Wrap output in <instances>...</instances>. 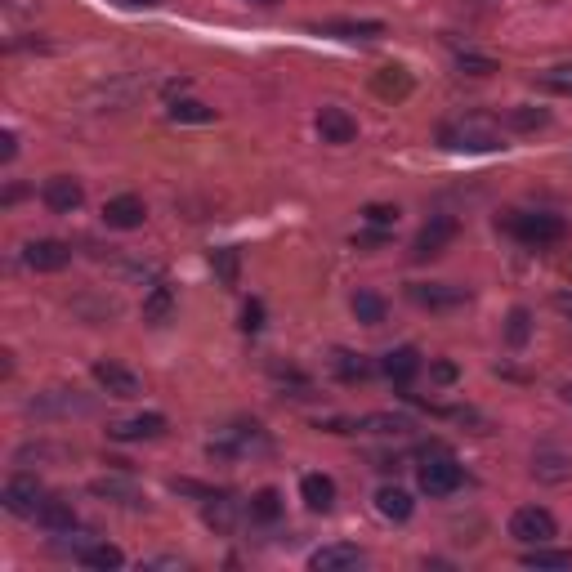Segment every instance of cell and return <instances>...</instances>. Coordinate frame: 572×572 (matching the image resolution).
I'll use <instances>...</instances> for the list:
<instances>
[{
	"instance_id": "cell-43",
	"label": "cell",
	"mask_w": 572,
	"mask_h": 572,
	"mask_svg": "<svg viewBox=\"0 0 572 572\" xmlns=\"http://www.w3.org/2000/svg\"><path fill=\"white\" fill-rule=\"evenodd\" d=\"M385 242H389V228H371V233H358L354 237L358 251H376V246H385Z\"/></svg>"
},
{
	"instance_id": "cell-39",
	"label": "cell",
	"mask_w": 572,
	"mask_h": 572,
	"mask_svg": "<svg viewBox=\"0 0 572 572\" xmlns=\"http://www.w3.org/2000/svg\"><path fill=\"white\" fill-rule=\"evenodd\" d=\"M456 380H461V367H456V362H447V358L429 362V385H456Z\"/></svg>"
},
{
	"instance_id": "cell-18",
	"label": "cell",
	"mask_w": 572,
	"mask_h": 572,
	"mask_svg": "<svg viewBox=\"0 0 572 572\" xmlns=\"http://www.w3.org/2000/svg\"><path fill=\"white\" fill-rule=\"evenodd\" d=\"M313 126H318L322 143H336V148H345V143H354V139H358V121L349 117L345 108H322Z\"/></svg>"
},
{
	"instance_id": "cell-42",
	"label": "cell",
	"mask_w": 572,
	"mask_h": 572,
	"mask_svg": "<svg viewBox=\"0 0 572 572\" xmlns=\"http://www.w3.org/2000/svg\"><path fill=\"white\" fill-rule=\"evenodd\" d=\"M264 327V304L260 300H246L242 309V331H260Z\"/></svg>"
},
{
	"instance_id": "cell-25",
	"label": "cell",
	"mask_w": 572,
	"mask_h": 572,
	"mask_svg": "<svg viewBox=\"0 0 572 572\" xmlns=\"http://www.w3.org/2000/svg\"><path fill=\"white\" fill-rule=\"evenodd\" d=\"M166 117L175 121V126H211V121H215V108H206L202 99H188V94H179V99H170Z\"/></svg>"
},
{
	"instance_id": "cell-24",
	"label": "cell",
	"mask_w": 572,
	"mask_h": 572,
	"mask_svg": "<svg viewBox=\"0 0 572 572\" xmlns=\"http://www.w3.org/2000/svg\"><path fill=\"white\" fill-rule=\"evenodd\" d=\"M170 318H175V291H170L166 282H157L143 295V322H148V327H166Z\"/></svg>"
},
{
	"instance_id": "cell-7",
	"label": "cell",
	"mask_w": 572,
	"mask_h": 572,
	"mask_svg": "<svg viewBox=\"0 0 572 572\" xmlns=\"http://www.w3.org/2000/svg\"><path fill=\"white\" fill-rule=\"evenodd\" d=\"M407 300L421 304L429 313H443V309H461V304L470 300V291H465V286H452V282H412L407 286Z\"/></svg>"
},
{
	"instance_id": "cell-37",
	"label": "cell",
	"mask_w": 572,
	"mask_h": 572,
	"mask_svg": "<svg viewBox=\"0 0 572 572\" xmlns=\"http://www.w3.org/2000/svg\"><path fill=\"white\" fill-rule=\"evenodd\" d=\"M541 85H546L550 94H564V99H572V63H559V68H550V72H541L537 76Z\"/></svg>"
},
{
	"instance_id": "cell-11",
	"label": "cell",
	"mask_w": 572,
	"mask_h": 572,
	"mask_svg": "<svg viewBox=\"0 0 572 572\" xmlns=\"http://www.w3.org/2000/svg\"><path fill=\"white\" fill-rule=\"evenodd\" d=\"M143 219H148V206L135 193H121L103 202V224L117 228V233H135V228H143Z\"/></svg>"
},
{
	"instance_id": "cell-28",
	"label": "cell",
	"mask_w": 572,
	"mask_h": 572,
	"mask_svg": "<svg viewBox=\"0 0 572 572\" xmlns=\"http://www.w3.org/2000/svg\"><path fill=\"white\" fill-rule=\"evenodd\" d=\"M331 367H336V376L345 380V385H362V380H371V371H376L362 354H354V349H336Z\"/></svg>"
},
{
	"instance_id": "cell-1",
	"label": "cell",
	"mask_w": 572,
	"mask_h": 572,
	"mask_svg": "<svg viewBox=\"0 0 572 572\" xmlns=\"http://www.w3.org/2000/svg\"><path fill=\"white\" fill-rule=\"evenodd\" d=\"M416 483H421V492H425V497L443 501V497H452V492H461L465 470H461V465H456V456L447 452L443 443H429V447H421V465H416Z\"/></svg>"
},
{
	"instance_id": "cell-41",
	"label": "cell",
	"mask_w": 572,
	"mask_h": 572,
	"mask_svg": "<svg viewBox=\"0 0 572 572\" xmlns=\"http://www.w3.org/2000/svg\"><path fill=\"white\" fill-rule=\"evenodd\" d=\"M170 492H179V497H202V501L215 497L211 488H202V483H193V479H170Z\"/></svg>"
},
{
	"instance_id": "cell-48",
	"label": "cell",
	"mask_w": 572,
	"mask_h": 572,
	"mask_svg": "<svg viewBox=\"0 0 572 572\" xmlns=\"http://www.w3.org/2000/svg\"><path fill=\"white\" fill-rule=\"evenodd\" d=\"M246 5H260V9H269V5H278V0H246Z\"/></svg>"
},
{
	"instance_id": "cell-5",
	"label": "cell",
	"mask_w": 572,
	"mask_h": 572,
	"mask_svg": "<svg viewBox=\"0 0 572 572\" xmlns=\"http://www.w3.org/2000/svg\"><path fill=\"white\" fill-rule=\"evenodd\" d=\"M456 233H461L456 215H429L425 224H421V233H416V242H412V260H416V264L438 260V255H443L447 246L456 242Z\"/></svg>"
},
{
	"instance_id": "cell-26",
	"label": "cell",
	"mask_w": 572,
	"mask_h": 572,
	"mask_svg": "<svg viewBox=\"0 0 572 572\" xmlns=\"http://www.w3.org/2000/svg\"><path fill=\"white\" fill-rule=\"evenodd\" d=\"M76 564L112 572V568H121V564H126V555H121L117 546H108V541H85V546L76 550Z\"/></svg>"
},
{
	"instance_id": "cell-38",
	"label": "cell",
	"mask_w": 572,
	"mask_h": 572,
	"mask_svg": "<svg viewBox=\"0 0 572 572\" xmlns=\"http://www.w3.org/2000/svg\"><path fill=\"white\" fill-rule=\"evenodd\" d=\"M456 68H461L465 76H492V72H501L497 59H488V54H474V50L456 54Z\"/></svg>"
},
{
	"instance_id": "cell-13",
	"label": "cell",
	"mask_w": 572,
	"mask_h": 572,
	"mask_svg": "<svg viewBox=\"0 0 572 572\" xmlns=\"http://www.w3.org/2000/svg\"><path fill=\"white\" fill-rule=\"evenodd\" d=\"M161 434H166V416L161 412H139V416H126V421L108 425L112 443H148V438H161Z\"/></svg>"
},
{
	"instance_id": "cell-6",
	"label": "cell",
	"mask_w": 572,
	"mask_h": 572,
	"mask_svg": "<svg viewBox=\"0 0 572 572\" xmlns=\"http://www.w3.org/2000/svg\"><path fill=\"white\" fill-rule=\"evenodd\" d=\"M41 501H45V488L32 479V474H14V479L0 488V505H5L14 519H36Z\"/></svg>"
},
{
	"instance_id": "cell-47",
	"label": "cell",
	"mask_w": 572,
	"mask_h": 572,
	"mask_svg": "<svg viewBox=\"0 0 572 572\" xmlns=\"http://www.w3.org/2000/svg\"><path fill=\"white\" fill-rule=\"evenodd\" d=\"M121 5H130V9H152V5H161V0H121Z\"/></svg>"
},
{
	"instance_id": "cell-9",
	"label": "cell",
	"mask_w": 572,
	"mask_h": 572,
	"mask_svg": "<svg viewBox=\"0 0 572 572\" xmlns=\"http://www.w3.org/2000/svg\"><path fill=\"white\" fill-rule=\"evenodd\" d=\"M94 380H99L103 394L121 398V403H130V398L143 394V380L130 367H121V362H94Z\"/></svg>"
},
{
	"instance_id": "cell-8",
	"label": "cell",
	"mask_w": 572,
	"mask_h": 572,
	"mask_svg": "<svg viewBox=\"0 0 572 572\" xmlns=\"http://www.w3.org/2000/svg\"><path fill=\"white\" fill-rule=\"evenodd\" d=\"M23 264L32 273H59L72 264V246L59 242V237H36V242L23 246Z\"/></svg>"
},
{
	"instance_id": "cell-32",
	"label": "cell",
	"mask_w": 572,
	"mask_h": 572,
	"mask_svg": "<svg viewBox=\"0 0 572 572\" xmlns=\"http://www.w3.org/2000/svg\"><path fill=\"white\" fill-rule=\"evenodd\" d=\"M385 300H380L376 291H358L354 295V318L362 322V327H380V322H385Z\"/></svg>"
},
{
	"instance_id": "cell-34",
	"label": "cell",
	"mask_w": 572,
	"mask_h": 572,
	"mask_svg": "<svg viewBox=\"0 0 572 572\" xmlns=\"http://www.w3.org/2000/svg\"><path fill=\"white\" fill-rule=\"evenodd\" d=\"M211 269L215 278L224 286H237V273H242V255L233 251V246H219V251H211Z\"/></svg>"
},
{
	"instance_id": "cell-31",
	"label": "cell",
	"mask_w": 572,
	"mask_h": 572,
	"mask_svg": "<svg viewBox=\"0 0 572 572\" xmlns=\"http://www.w3.org/2000/svg\"><path fill=\"white\" fill-rule=\"evenodd\" d=\"M505 126L519 130V135L546 130V126H550V108H510V112H505Z\"/></svg>"
},
{
	"instance_id": "cell-46",
	"label": "cell",
	"mask_w": 572,
	"mask_h": 572,
	"mask_svg": "<svg viewBox=\"0 0 572 572\" xmlns=\"http://www.w3.org/2000/svg\"><path fill=\"white\" fill-rule=\"evenodd\" d=\"M555 309H559V313H568V318H572V295H568V291H559V295H555Z\"/></svg>"
},
{
	"instance_id": "cell-14",
	"label": "cell",
	"mask_w": 572,
	"mask_h": 572,
	"mask_svg": "<svg viewBox=\"0 0 572 572\" xmlns=\"http://www.w3.org/2000/svg\"><path fill=\"white\" fill-rule=\"evenodd\" d=\"M41 202L50 206L54 215H72V211H81L85 188H81V179H72V175H54V179H45Z\"/></svg>"
},
{
	"instance_id": "cell-33",
	"label": "cell",
	"mask_w": 572,
	"mask_h": 572,
	"mask_svg": "<svg viewBox=\"0 0 572 572\" xmlns=\"http://www.w3.org/2000/svg\"><path fill=\"white\" fill-rule=\"evenodd\" d=\"M528 340H532V313L519 304V309H510V318H505V345L523 349Z\"/></svg>"
},
{
	"instance_id": "cell-15",
	"label": "cell",
	"mask_w": 572,
	"mask_h": 572,
	"mask_svg": "<svg viewBox=\"0 0 572 572\" xmlns=\"http://www.w3.org/2000/svg\"><path fill=\"white\" fill-rule=\"evenodd\" d=\"M362 564H367V555H362L358 546H349V541H331V546H322L309 555L313 572H354Z\"/></svg>"
},
{
	"instance_id": "cell-27",
	"label": "cell",
	"mask_w": 572,
	"mask_h": 572,
	"mask_svg": "<svg viewBox=\"0 0 572 572\" xmlns=\"http://www.w3.org/2000/svg\"><path fill=\"white\" fill-rule=\"evenodd\" d=\"M532 474H537V479H546V483L568 479V474H572V456L555 452V447H541V452L532 456Z\"/></svg>"
},
{
	"instance_id": "cell-40",
	"label": "cell",
	"mask_w": 572,
	"mask_h": 572,
	"mask_svg": "<svg viewBox=\"0 0 572 572\" xmlns=\"http://www.w3.org/2000/svg\"><path fill=\"white\" fill-rule=\"evenodd\" d=\"M362 219H367L371 228H394V224H398V206H380V202H371L367 211H362Z\"/></svg>"
},
{
	"instance_id": "cell-30",
	"label": "cell",
	"mask_w": 572,
	"mask_h": 572,
	"mask_svg": "<svg viewBox=\"0 0 572 572\" xmlns=\"http://www.w3.org/2000/svg\"><path fill=\"white\" fill-rule=\"evenodd\" d=\"M523 568H572V555L568 550H555L546 546H523Z\"/></svg>"
},
{
	"instance_id": "cell-4",
	"label": "cell",
	"mask_w": 572,
	"mask_h": 572,
	"mask_svg": "<svg viewBox=\"0 0 572 572\" xmlns=\"http://www.w3.org/2000/svg\"><path fill=\"white\" fill-rule=\"evenodd\" d=\"M510 233L519 237L523 246H555L568 237V224L559 215H546V211H528V215H514L510 219Z\"/></svg>"
},
{
	"instance_id": "cell-3",
	"label": "cell",
	"mask_w": 572,
	"mask_h": 572,
	"mask_svg": "<svg viewBox=\"0 0 572 572\" xmlns=\"http://www.w3.org/2000/svg\"><path fill=\"white\" fill-rule=\"evenodd\" d=\"M510 537L519 546H546V541L559 537V519L546 510V505H519L510 514Z\"/></svg>"
},
{
	"instance_id": "cell-36",
	"label": "cell",
	"mask_w": 572,
	"mask_h": 572,
	"mask_svg": "<svg viewBox=\"0 0 572 572\" xmlns=\"http://www.w3.org/2000/svg\"><path fill=\"white\" fill-rule=\"evenodd\" d=\"M135 94H139V81H112V85H103L99 90V99L108 103V108H126V103H135Z\"/></svg>"
},
{
	"instance_id": "cell-44",
	"label": "cell",
	"mask_w": 572,
	"mask_h": 572,
	"mask_svg": "<svg viewBox=\"0 0 572 572\" xmlns=\"http://www.w3.org/2000/svg\"><path fill=\"white\" fill-rule=\"evenodd\" d=\"M14 157H18V139H14V130H5V135H0V161L9 166Z\"/></svg>"
},
{
	"instance_id": "cell-16",
	"label": "cell",
	"mask_w": 572,
	"mask_h": 572,
	"mask_svg": "<svg viewBox=\"0 0 572 572\" xmlns=\"http://www.w3.org/2000/svg\"><path fill=\"white\" fill-rule=\"evenodd\" d=\"M380 371H385V376L394 380L398 389H407V385H412V380L425 371V358L416 354L412 345H398V349H389V354L380 358Z\"/></svg>"
},
{
	"instance_id": "cell-45",
	"label": "cell",
	"mask_w": 572,
	"mask_h": 572,
	"mask_svg": "<svg viewBox=\"0 0 572 572\" xmlns=\"http://www.w3.org/2000/svg\"><path fill=\"white\" fill-rule=\"evenodd\" d=\"M143 568H184V559L179 555H152V559H143Z\"/></svg>"
},
{
	"instance_id": "cell-22",
	"label": "cell",
	"mask_w": 572,
	"mask_h": 572,
	"mask_svg": "<svg viewBox=\"0 0 572 572\" xmlns=\"http://www.w3.org/2000/svg\"><path fill=\"white\" fill-rule=\"evenodd\" d=\"M202 514H206V523H211L215 532H224V537H228V532H237V523L246 519V505L233 501V497H224V492H215V497L206 501Z\"/></svg>"
},
{
	"instance_id": "cell-49",
	"label": "cell",
	"mask_w": 572,
	"mask_h": 572,
	"mask_svg": "<svg viewBox=\"0 0 572 572\" xmlns=\"http://www.w3.org/2000/svg\"><path fill=\"white\" fill-rule=\"evenodd\" d=\"M559 394H564V403L572 407V385H564V389H559Z\"/></svg>"
},
{
	"instance_id": "cell-2",
	"label": "cell",
	"mask_w": 572,
	"mask_h": 572,
	"mask_svg": "<svg viewBox=\"0 0 572 572\" xmlns=\"http://www.w3.org/2000/svg\"><path fill=\"white\" fill-rule=\"evenodd\" d=\"M438 148L447 152H497L505 148V135L497 121L488 117H461V121H443L438 126Z\"/></svg>"
},
{
	"instance_id": "cell-19",
	"label": "cell",
	"mask_w": 572,
	"mask_h": 572,
	"mask_svg": "<svg viewBox=\"0 0 572 572\" xmlns=\"http://www.w3.org/2000/svg\"><path fill=\"white\" fill-rule=\"evenodd\" d=\"M376 510L385 514L389 523H407L416 514V501L407 488H398V483H380L376 488Z\"/></svg>"
},
{
	"instance_id": "cell-29",
	"label": "cell",
	"mask_w": 572,
	"mask_h": 572,
	"mask_svg": "<svg viewBox=\"0 0 572 572\" xmlns=\"http://www.w3.org/2000/svg\"><path fill=\"white\" fill-rule=\"evenodd\" d=\"M246 519L251 523H278L282 519V492L278 488H260L246 501Z\"/></svg>"
},
{
	"instance_id": "cell-23",
	"label": "cell",
	"mask_w": 572,
	"mask_h": 572,
	"mask_svg": "<svg viewBox=\"0 0 572 572\" xmlns=\"http://www.w3.org/2000/svg\"><path fill=\"white\" fill-rule=\"evenodd\" d=\"M32 412H41V416H85L90 412V403L85 398H76V389H50V394H41V398H32Z\"/></svg>"
},
{
	"instance_id": "cell-20",
	"label": "cell",
	"mask_w": 572,
	"mask_h": 572,
	"mask_svg": "<svg viewBox=\"0 0 572 572\" xmlns=\"http://www.w3.org/2000/svg\"><path fill=\"white\" fill-rule=\"evenodd\" d=\"M36 523H41L50 537H72V532H76V510L68 501H59V497H45L41 510H36Z\"/></svg>"
},
{
	"instance_id": "cell-17",
	"label": "cell",
	"mask_w": 572,
	"mask_h": 572,
	"mask_svg": "<svg viewBox=\"0 0 572 572\" xmlns=\"http://www.w3.org/2000/svg\"><path fill=\"white\" fill-rule=\"evenodd\" d=\"M336 479L331 474H304L300 479V501H304V510H313V514H331L336 510Z\"/></svg>"
},
{
	"instance_id": "cell-12",
	"label": "cell",
	"mask_w": 572,
	"mask_h": 572,
	"mask_svg": "<svg viewBox=\"0 0 572 572\" xmlns=\"http://www.w3.org/2000/svg\"><path fill=\"white\" fill-rule=\"evenodd\" d=\"M90 492L99 501H112V505H126V510H143V488L135 479H130V474H103V479H94L90 483Z\"/></svg>"
},
{
	"instance_id": "cell-10",
	"label": "cell",
	"mask_w": 572,
	"mask_h": 572,
	"mask_svg": "<svg viewBox=\"0 0 572 572\" xmlns=\"http://www.w3.org/2000/svg\"><path fill=\"white\" fill-rule=\"evenodd\" d=\"M313 32L358 45V41H380V36H385V23H376V18H327V23H313Z\"/></svg>"
},
{
	"instance_id": "cell-21",
	"label": "cell",
	"mask_w": 572,
	"mask_h": 572,
	"mask_svg": "<svg viewBox=\"0 0 572 572\" xmlns=\"http://www.w3.org/2000/svg\"><path fill=\"white\" fill-rule=\"evenodd\" d=\"M371 90H376L385 103H403L407 94H412V72L398 68V63H385V68L371 76Z\"/></svg>"
},
{
	"instance_id": "cell-35",
	"label": "cell",
	"mask_w": 572,
	"mask_h": 572,
	"mask_svg": "<svg viewBox=\"0 0 572 572\" xmlns=\"http://www.w3.org/2000/svg\"><path fill=\"white\" fill-rule=\"evenodd\" d=\"M358 429H367V434H407V429H412V421H407V416H367V421H358Z\"/></svg>"
}]
</instances>
